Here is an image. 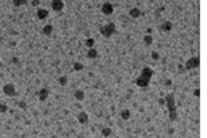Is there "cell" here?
Wrapping results in <instances>:
<instances>
[{
    "label": "cell",
    "mask_w": 207,
    "mask_h": 138,
    "mask_svg": "<svg viewBox=\"0 0 207 138\" xmlns=\"http://www.w3.org/2000/svg\"><path fill=\"white\" fill-rule=\"evenodd\" d=\"M199 66V58L198 57H192L188 60V62L185 64V69L189 70V69H196Z\"/></svg>",
    "instance_id": "5"
},
{
    "label": "cell",
    "mask_w": 207,
    "mask_h": 138,
    "mask_svg": "<svg viewBox=\"0 0 207 138\" xmlns=\"http://www.w3.org/2000/svg\"><path fill=\"white\" fill-rule=\"evenodd\" d=\"M50 138H55V137H50Z\"/></svg>",
    "instance_id": "28"
},
{
    "label": "cell",
    "mask_w": 207,
    "mask_h": 138,
    "mask_svg": "<svg viewBox=\"0 0 207 138\" xmlns=\"http://www.w3.org/2000/svg\"><path fill=\"white\" fill-rule=\"evenodd\" d=\"M164 104L168 109V116H170V120L175 122L177 120V107H175V100H174V94H167L166 98H164Z\"/></svg>",
    "instance_id": "2"
},
{
    "label": "cell",
    "mask_w": 207,
    "mask_h": 138,
    "mask_svg": "<svg viewBox=\"0 0 207 138\" xmlns=\"http://www.w3.org/2000/svg\"><path fill=\"white\" fill-rule=\"evenodd\" d=\"M171 22H168V21H166V22H163L162 25H160V31H163V32H168V31H171Z\"/></svg>",
    "instance_id": "12"
},
{
    "label": "cell",
    "mask_w": 207,
    "mask_h": 138,
    "mask_svg": "<svg viewBox=\"0 0 207 138\" xmlns=\"http://www.w3.org/2000/svg\"><path fill=\"white\" fill-rule=\"evenodd\" d=\"M122 119H123V120H128V119H130V111H128V109L122 111Z\"/></svg>",
    "instance_id": "15"
},
{
    "label": "cell",
    "mask_w": 207,
    "mask_h": 138,
    "mask_svg": "<svg viewBox=\"0 0 207 138\" xmlns=\"http://www.w3.org/2000/svg\"><path fill=\"white\" fill-rule=\"evenodd\" d=\"M7 111V107L6 105H0V112H6Z\"/></svg>",
    "instance_id": "24"
},
{
    "label": "cell",
    "mask_w": 207,
    "mask_h": 138,
    "mask_svg": "<svg viewBox=\"0 0 207 138\" xmlns=\"http://www.w3.org/2000/svg\"><path fill=\"white\" fill-rule=\"evenodd\" d=\"M152 75H153V70H152L149 66H146V68L142 69L141 75L137 77L134 83H136L138 87H148V86H149V83H151Z\"/></svg>",
    "instance_id": "1"
},
{
    "label": "cell",
    "mask_w": 207,
    "mask_h": 138,
    "mask_svg": "<svg viewBox=\"0 0 207 138\" xmlns=\"http://www.w3.org/2000/svg\"><path fill=\"white\" fill-rule=\"evenodd\" d=\"M58 83L61 86H65L66 83H68V77L66 76H61V77H58Z\"/></svg>",
    "instance_id": "17"
},
{
    "label": "cell",
    "mask_w": 207,
    "mask_h": 138,
    "mask_svg": "<svg viewBox=\"0 0 207 138\" xmlns=\"http://www.w3.org/2000/svg\"><path fill=\"white\" fill-rule=\"evenodd\" d=\"M77 122H79L80 124H86V123L88 122V115L86 112H80L79 115H77Z\"/></svg>",
    "instance_id": "8"
},
{
    "label": "cell",
    "mask_w": 207,
    "mask_h": 138,
    "mask_svg": "<svg viewBox=\"0 0 207 138\" xmlns=\"http://www.w3.org/2000/svg\"><path fill=\"white\" fill-rule=\"evenodd\" d=\"M83 68H84V66H83L81 64H79V62H76V64L73 65V69H75V70H81Z\"/></svg>",
    "instance_id": "21"
},
{
    "label": "cell",
    "mask_w": 207,
    "mask_h": 138,
    "mask_svg": "<svg viewBox=\"0 0 207 138\" xmlns=\"http://www.w3.org/2000/svg\"><path fill=\"white\" fill-rule=\"evenodd\" d=\"M51 32H53V26H51V25H46V26L43 28V33H44V35H51Z\"/></svg>",
    "instance_id": "16"
},
{
    "label": "cell",
    "mask_w": 207,
    "mask_h": 138,
    "mask_svg": "<svg viewBox=\"0 0 207 138\" xmlns=\"http://www.w3.org/2000/svg\"><path fill=\"white\" fill-rule=\"evenodd\" d=\"M115 32H116V25H115V23H112V22L104 25L102 28L99 29V33L102 35L104 38H111Z\"/></svg>",
    "instance_id": "3"
},
{
    "label": "cell",
    "mask_w": 207,
    "mask_h": 138,
    "mask_svg": "<svg viewBox=\"0 0 207 138\" xmlns=\"http://www.w3.org/2000/svg\"><path fill=\"white\" fill-rule=\"evenodd\" d=\"M151 57L153 58V60H159V54H158V53H155V51H153V53L151 54Z\"/></svg>",
    "instance_id": "23"
},
{
    "label": "cell",
    "mask_w": 207,
    "mask_h": 138,
    "mask_svg": "<svg viewBox=\"0 0 207 138\" xmlns=\"http://www.w3.org/2000/svg\"><path fill=\"white\" fill-rule=\"evenodd\" d=\"M3 92H4L6 95H10V97H15L17 95L15 86L13 84V83H6V84L3 86Z\"/></svg>",
    "instance_id": "4"
},
{
    "label": "cell",
    "mask_w": 207,
    "mask_h": 138,
    "mask_svg": "<svg viewBox=\"0 0 207 138\" xmlns=\"http://www.w3.org/2000/svg\"><path fill=\"white\" fill-rule=\"evenodd\" d=\"M39 3H40L39 0H35V1H32V4H33V6H36V4H39Z\"/></svg>",
    "instance_id": "27"
},
{
    "label": "cell",
    "mask_w": 207,
    "mask_h": 138,
    "mask_svg": "<svg viewBox=\"0 0 207 138\" xmlns=\"http://www.w3.org/2000/svg\"><path fill=\"white\" fill-rule=\"evenodd\" d=\"M26 1L25 0H13V4L14 6H21V4H25Z\"/></svg>",
    "instance_id": "22"
},
{
    "label": "cell",
    "mask_w": 207,
    "mask_h": 138,
    "mask_svg": "<svg viewBox=\"0 0 207 138\" xmlns=\"http://www.w3.org/2000/svg\"><path fill=\"white\" fill-rule=\"evenodd\" d=\"M97 55H98V53H97L95 48H90V50H88V53H87L88 58H95Z\"/></svg>",
    "instance_id": "14"
},
{
    "label": "cell",
    "mask_w": 207,
    "mask_h": 138,
    "mask_svg": "<svg viewBox=\"0 0 207 138\" xmlns=\"http://www.w3.org/2000/svg\"><path fill=\"white\" fill-rule=\"evenodd\" d=\"M47 97H48V90L47 88H41L39 91V100L43 102L44 100H47Z\"/></svg>",
    "instance_id": "11"
},
{
    "label": "cell",
    "mask_w": 207,
    "mask_h": 138,
    "mask_svg": "<svg viewBox=\"0 0 207 138\" xmlns=\"http://www.w3.org/2000/svg\"><path fill=\"white\" fill-rule=\"evenodd\" d=\"M144 40H145V43H146V44H152V36H151V35H146V36L144 38Z\"/></svg>",
    "instance_id": "20"
},
{
    "label": "cell",
    "mask_w": 207,
    "mask_h": 138,
    "mask_svg": "<svg viewBox=\"0 0 207 138\" xmlns=\"http://www.w3.org/2000/svg\"><path fill=\"white\" fill-rule=\"evenodd\" d=\"M142 15V11L140 10V8H131L130 10V17H133V18H140V17Z\"/></svg>",
    "instance_id": "10"
},
{
    "label": "cell",
    "mask_w": 207,
    "mask_h": 138,
    "mask_svg": "<svg viewBox=\"0 0 207 138\" xmlns=\"http://www.w3.org/2000/svg\"><path fill=\"white\" fill-rule=\"evenodd\" d=\"M101 10H102V13L105 15H111L112 13H113V6H112L111 3H104Z\"/></svg>",
    "instance_id": "6"
},
{
    "label": "cell",
    "mask_w": 207,
    "mask_h": 138,
    "mask_svg": "<svg viewBox=\"0 0 207 138\" xmlns=\"http://www.w3.org/2000/svg\"><path fill=\"white\" fill-rule=\"evenodd\" d=\"M51 8H53L54 11H61V10L64 8V1H62V0H54V1H51Z\"/></svg>",
    "instance_id": "7"
},
{
    "label": "cell",
    "mask_w": 207,
    "mask_h": 138,
    "mask_svg": "<svg viewBox=\"0 0 207 138\" xmlns=\"http://www.w3.org/2000/svg\"><path fill=\"white\" fill-rule=\"evenodd\" d=\"M199 94H200V91L198 90V88H196V90L193 91V95H195V97H199Z\"/></svg>",
    "instance_id": "26"
},
{
    "label": "cell",
    "mask_w": 207,
    "mask_h": 138,
    "mask_svg": "<svg viewBox=\"0 0 207 138\" xmlns=\"http://www.w3.org/2000/svg\"><path fill=\"white\" fill-rule=\"evenodd\" d=\"M75 98H76L77 101H83V100H84V92L81 91V90L75 91Z\"/></svg>",
    "instance_id": "13"
},
{
    "label": "cell",
    "mask_w": 207,
    "mask_h": 138,
    "mask_svg": "<svg viewBox=\"0 0 207 138\" xmlns=\"http://www.w3.org/2000/svg\"><path fill=\"white\" fill-rule=\"evenodd\" d=\"M18 107L21 108V109H25V108H26V104H25V102H19V105H18Z\"/></svg>",
    "instance_id": "25"
},
{
    "label": "cell",
    "mask_w": 207,
    "mask_h": 138,
    "mask_svg": "<svg viewBox=\"0 0 207 138\" xmlns=\"http://www.w3.org/2000/svg\"><path fill=\"white\" fill-rule=\"evenodd\" d=\"M86 46L88 47V50H90V48H94V39H87V40H86Z\"/></svg>",
    "instance_id": "18"
},
{
    "label": "cell",
    "mask_w": 207,
    "mask_h": 138,
    "mask_svg": "<svg viewBox=\"0 0 207 138\" xmlns=\"http://www.w3.org/2000/svg\"><path fill=\"white\" fill-rule=\"evenodd\" d=\"M47 17H48V11L46 8H39L37 10V18L39 19H46Z\"/></svg>",
    "instance_id": "9"
},
{
    "label": "cell",
    "mask_w": 207,
    "mask_h": 138,
    "mask_svg": "<svg viewBox=\"0 0 207 138\" xmlns=\"http://www.w3.org/2000/svg\"><path fill=\"white\" fill-rule=\"evenodd\" d=\"M102 135H104V137H109V135H111V129H109V127L104 129V130H102Z\"/></svg>",
    "instance_id": "19"
}]
</instances>
